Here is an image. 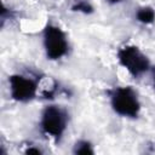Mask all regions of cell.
<instances>
[{
  "mask_svg": "<svg viewBox=\"0 0 155 155\" xmlns=\"http://www.w3.org/2000/svg\"><path fill=\"white\" fill-rule=\"evenodd\" d=\"M111 107L114 111L125 117H136L140 110L137 93L131 87H119L111 94Z\"/></svg>",
  "mask_w": 155,
  "mask_h": 155,
  "instance_id": "cell-1",
  "label": "cell"
},
{
  "mask_svg": "<svg viewBox=\"0 0 155 155\" xmlns=\"http://www.w3.org/2000/svg\"><path fill=\"white\" fill-rule=\"evenodd\" d=\"M44 46L48 59L56 61L68 52V41L65 34L56 25H47L44 31Z\"/></svg>",
  "mask_w": 155,
  "mask_h": 155,
  "instance_id": "cell-2",
  "label": "cell"
},
{
  "mask_svg": "<svg viewBox=\"0 0 155 155\" xmlns=\"http://www.w3.org/2000/svg\"><path fill=\"white\" fill-rule=\"evenodd\" d=\"M117 58L120 64L133 76H139L149 69V61L136 46H125L119 50Z\"/></svg>",
  "mask_w": 155,
  "mask_h": 155,
  "instance_id": "cell-3",
  "label": "cell"
},
{
  "mask_svg": "<svg viewBox=\"0 0 155 155\" xmlns=\"http://www.w3.org/2000/svg\"><path fill=\"white\" fill-rule=\"evenodd\" d=\"M67 114L57 105L47 107L41 116V127L46 134L59 138L67 128Z\"/></svg>",
  "mask_w": 155,
  "mask_h": 155,
  "instance_id": "cell-4",
  "label": "cell"
},
{
  "mask_svg": "<svg viewBox=\"0 0 155 155\" xmlns=\"http://www.w3.org/2000/svg\"><path fill=\"white\" fill-rule=\"evenodd\" d=\"M11 97L17 102L31 101L36 94V82L23 75H12L8 79Z\"/></svg>",
  "mask_w": 155,
  "mask_h": 155,
  "instance_id": "cell-5",
  "label": "cell"
},
{
  "mask_svg": "<svg viewBox=\"0 0 155 155\" xmlns=\"http://www.w3.org/2000/svg\"><path fill=\"white\" fill-rule=\"evenodd\" d=\"M137 19L140 22V23H144V24H150L154 22L155 19V11L151 8V7H142L137 11V15H136Z\"/></svg>",
  "mask_w": 155,
  "mask_h": 155,
  "instance_id": "cell-6",
  "label": "cell"
},
{
  "mask_svg": "<svg viewBox=\"0 0 155 155\" xmlns=\"http://www.w3.org/2000/svg\"><path fill=\"white\" fill-rule=\"evenodd\" d=\"M74 153L75 154H84V155H87V154H93V149L91 147V144L88 142H79L76 143L75 145V149H74Z\"/></svg>",
  "mask_w": 155,
  "mask_h": 155,
  "instance_id": "cell-7",
  "label": "cell"
},
{
  "mask_svg": "<svg viewBox=\"0 0 155 155\" xmlns=\"http://www.w3.org/2000/svg\"><path fill=\"white\" fill-rule=\"evenodd\" d=\"M73 11H79V12H84V13H91L93 7L87 2V1H78L76 4L73 5Z\"/></svg>",
  "mask_w": 155,
  "mask_h": 155,
  "instance_id": "cell-8",
  "label": "cell"
},
{
  "mask_svg": "<svg viewBox=\"0 0 155 155\" xmlns=\"http://www.w3.org/2000/svg\"><path fill=\"white\" fill-rule=\"evenodd\" d=\"M25 154H41V150L35 149V148H28L25 150Z\"/></svg>",
  "mask_w": 155,
  "mask_h": 155,
  "instance_id": "cell-9",
  "label": "cell"
},
{
  "mask_svg": "<svg viewBox=\"0 0 155 155\" xmlns=\"http://www.w3.org/2000/svg\"><path fill=\"white\" fill-rule=\"evenodd\" d=\"M108 2H110V4H116V2H120L121 0H107Z\"/></svg>",
  "mask_w": 155,
  "mask_h": 155,
  "instance_id": "cell-10",
  "label": "cell"
},
{
  "mask_svg": "<svg viewBox=\"0 0 155 155\" xmlns=\"http://www.w3.org/2000/svg\"><path fill=\"white\" fill-rule=\"evenodd\" d=\"M154 85H155V76H154Z\"/></svg>",
  "mask_w": 155,
  "mask_h": 155,
  "instance_id": "cell-11",
  "label": "cell"
}]
</instances>
